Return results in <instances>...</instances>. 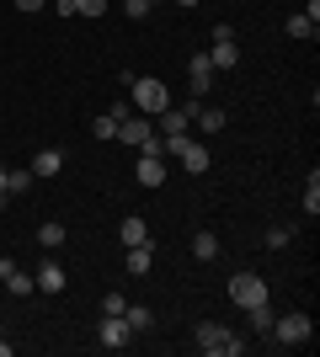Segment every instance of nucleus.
Wrapping results in <instances>:
<instances>
[{
	"label": "nucleus",
	"mask_w": 320,
	"mask_h": 357,
	"mask_svg": "<svg viewBox=\"0 0 320 357\" xmlns=\"http://www.w3.org/2000/svg\"><path fill=\"white\" fill-rule=\"evenodd\" d=\"M123 86H128V102H134V112H144V118H160V112L171 107L166 80H155V75H123Z\"/></svg>",
	"instance_id": "nucleus-1"
},
{
	"label": "nucleus",
	"mask_w": 320,
	"mask_h": 357,
	"mask_svg": "<svg viewBox=\"0 0 320 357\" xmlns=\"http://www.w3.org/2000/svg\"><path fill=\"white\" fill-rule=\"evenodd\" d=\"M107 0H75V16H102Z\"/></svg>",
	"instance_id": "nucleus-26"
},
{
	"label": "nucleus",
	"mask_w": 320,
	"mask_h": 357,
	"mask_svg": "<svg viewBox=\"0 0 320 357\" xmlns=\"http://www.w3.org/2000/svg\"><path fill=\"white\" fill-rule=\"evenodd\" d=\"M38 240H43L48 251H59V245H64L70 235H64V224H59V219H48V224H38Z\"/></svg>",
	"instance_id": "nucleus-18"
},
{
	"label": "nucleus",
	"mask_w": 320,
	"mask_h": 357,
	"mask_svg": "<svg viewBox=\"0 0 320 357\" xmlns=\"http://www.w3.org/2000/svg\"><path fill=\"white\" fill-rule=\"evenodd\" d=\"M208 64L213 70H235V64H241V43H235V32L224 27V22H219V27H213V38H208Z\"/></svg>",
	"instance_id": "nucleus-5"
},
{
	"label": "nucleus",
	"mask_w": 320,
	"mask_h": 357,
	"mask_svg": "<svg viewBox=\"0 0 320 357\" xmlns=\"http://www.w3.org/2000/svg\"><path fill=\"white\" fill-rule=\"evenodd\" d=\"M192 123H198L203 134H224V112H219V107H208V102H198V112H192Z\"/></svg>",
	"instance_id": "nucleus-15"
},
{
	"label": "nucleus",
	"mask_w": 320,
	"mask_h": 357,
	"mask_svg": "<svg viewBox=\"0 0 320 357\" xmlns=\"http://www.w3.org/2000/svg\"><path fill=\"white\" fill-rule=\"evenodd\" d=\"M0 283L11 288V298H32L38 294V288H32V272H22L11 256H0Z\"/></svg>",
	"instance_id": "nucleus-8"
},
{
	"label": "nucleus",
	"mask_w": 320,
	"mask_h": 357,
	"mask_svg": "<svg viewBox=\"0 0 320 357\" xmlns=\"http://www.w3.org/2000/svg\"><path fill=\"white\" fill-rule=\"evenodd\" d=\"M229 298H235L241 310L267 304V278H261V272H235V278H229Z\"/></svg>",
	"instance_id": "nucleus-4"
},
{
	"label": "nucleus",
	"mask_w": 320,
	"mask_h": 357,
	"mask_svg": "<svg viewBox=\"0 0 320 357\" xmlns=\"http://www.w3.org/2000/svg\"><path fill=\"white\" fill-rule=\"evenodd\" d=\"M192 342H198V352H208V357H241L245 352V336H235V331L219 326V320H203V326L192 331Z\"/></svg>",
	"instance_id": "nucleus-2"
},
{
	"label": "nucleus",
	"mask_w": 320,
	"mask_h": 357,
	"mask_svg": "<svg viewBox=\"0 0 320 357\" xmlns=\"http://www.w3.org/2000/svg\"><path fill=\"white\" fill-rule=\"evenodd\" d=\"M123 11H128V22H144V16H150V0H123Z\"/></svg>",
	"instance_id": "nucleus-25"
},
{
	"label": "nucleus",
	"mask_w": 320,
	"mask_h": 357,
	"mask_svg": "<svg viewBox=\"0 0 320 357\" xmlns=\"http://www.w3.org/2000/svg\"><path fill=\"white\" fill-rule=\"evenodd\" d=\"M251 331H257V336H267V331H273V304H251Z\"/></svg>",
	"instance_id": "nucleus-19"
},
{
	"label": "nucleus",
	"mask_w": 320,
	"mask_h": 357,
	"mask_svg": "<svg viewBox=\"0 0 320 357\" xmlns=\"http://www.w3.org/2000/svg\"><path fill=\"white\" fill-rule=\"evenodd\" d=\"M96 342H102L107 352H123V347L134 342V331H128V320H123V314H102V326H96Z\"/></svg>",
	"instance_id": "nucleus-6"
},
{
	"label": "nucleus",
	"mask_w": 320,
	"mask_h": 357,
	"mask_svg": "<svg viewBox=\"0 0 320 357\" xmlns=\"http://www.w3.org/2000/svg\"><path fill=\"white\" fill-rule=\"evenodd\" d=\"M176 160H182V171L203 176V171H208V149H203L198 139H182V144H176Z\"/></svg>",
	"instance_id": "nucleus-11"
},
{
	"label": "nucleus",
	"mask_w": 320,
	"mask_h": 357,
	"mask_svg": "<svg viewBox=\"0 0 320 357\" xmlns=\"http://www.w3.org/2000/svg\"><path fill=\"white\" fill-rule=\"evenodd\" d=\"M32 288H38V294H48V298H54V294H64V288H70V278H64V267H59V261H54V256H48L43 267L32 272Z\"/></svg>",
	"instance_id": "nucleus-7"
},
{
	"label": "nucleus",
	"mask_w": 320,
	"mask_h": 357,
	"mask_svg": "<svg viewBox=\"0 0 320 357\" xmlns=\"http://www.w3.org/2000/svg\"><path fill=\"white\" fill-rule=\"evenodd\" d=\"M6 208H11V192H6V187H0V213H6Z\"/></svg>",
	"instance_id": "nucleus-30"
},
{
	"label": "nucleus",
	"mask_w": 320,
	"mask_h": 357,
	"mask_svg": "<svg viewBox=\"0 0 320 357\" xmlns=\"http://www.w3.org/2000/svg\"><path fill=\"white\" fill-rule=\"evenodd\" d=\"M213 64H208V54H192V59H187V86H192V96H208L213 91Z\"/></svg>",
	"instance_id": "nucleus-9"
},
{
	"label": "nucleus",
	"mask_w": 320,
	"mask_h": 357,
	"mask_svg": "<svg viewBox=\"0 0 320 357\" xmlns=\"http://www.w3.org/2000/svg\"><path fill=\"white\" fill-rule=\"evenodd\" d=\"M315 32H320V22H310L305 11H299V16H289V38H315Z\"/></svg>",
	"instance_id": "nucleus-23"
},
{
	"label": "nucleus",
	"mask_w": 320,
	"mask_h": 357,
	"mask_svg": "<svg viewBox=\"0 0 320 357\" xmlns=\"http://www.w3.org/2000/svg\"><path fill=\"white\" fill-rule=\"evenodd\" d=\"M91 134H96V139H118V123H112V118H107V112H102V118L91 123Z\"/></svg>",
	"instance_id": "nucleus-24"
},
{
	"label": "nucleus",
	"mask_w": 320,
	"mask_h": 357,
	"mask_svg": "<svg viewBox=\"0 0 320 357\" xmlns=\"http://www.w3.org/2000/svg\"><path fill=\"white\" fill-rule=\"evenodd\" d=\"M277 347H310L315 342V320H310L305 310H294V314H273V331H267Z\"/></svg>",
	"instance_id": "nucleus-3"
},
{
	"label": "nucleus",
	"mask_w": 320,
	"mask_h": 357,
	"mask_svg": "<svg viewBox=\"0 0 320 357\" xmlns=\"http://www.w3.org/2000/svg\"><path fill=\"white\" fill-rule=\"evenodd\" d=\"M123 267L134 272V278H144V272L155 267V245L144 240V245H128V256H123Z\"/></svg>",
	"instance_id": "nucleus-14"
},
{
	"label": "nucleus",
	"mask_w": 320,
	"mask_h": 357,
	"mask_svg": "<svg viewBox=\"0 0 320 357\" xmlns=\"http://www.w3.org/2000/svg\"><path fill=\"white\" fill-rule=\"evenodd\" d=\"M32 181H38L32 171H6V192H11V197H22V192H32Z\"/></svg>",
	"instance_id": "nucleus-20"
},
{
	"label": "nucleus",
	"mask_w": 320,
	"mask_h": 357,
	"mask_svg": "<svg viewBox=\"0 0 320 357\" xmlns=\"http://www.w3.org/2000/svg\"><path fill=\"white\" fill-rule=\"evenodd\" d=\"M305 213L310 219L320 213V171H310V181H305Z\"/></svg>",
	"instance_id": "nucleus-22"
},
{
	"label": "nucleus",
	"mask_w": 320,
	"mask_h": 357,
	"mask_svg": "<svg viewBox=\"0 0 320 357\" xmlns=\"http://www.w3.org/2000/svg\"><path fill=\"white\" fill-rule=\"evenodd\" d=\"M150 6H155V0H150Z\"/></svg>",
	"instance_id": "nucleus-33"
},
{
	"label": "nucleus",
	"mask_w": 320,
	"mask_h": 357,
	"mask_svg": "<svg viewBox=\"0 0 320 357\" xmlns=\"http://www.w3.org/2000/svg\"><path fill=\"white\" fill-rule=\"evenodd\" d=\"M128 112H134V102H112V107H107V118H112V123H123Z\"/></svg>",
	"instance_id": "nucleus-28"
},
{
	"label": "nucleus",
	"mask_w": 320,
	"mask_h": 357,
	"mask_svg": "<svg viewBox=\"0 0 320 357\" xmlns=\"http://www.w3.org/2000/svg\"><path fill=\"white\" fill-rule=\"evenodd\" d=\"M0 187H6V165H0Z\"/></svg>",
	"instance_id": "nucleus-32"
},
{
	"label": "nucleus",
	"mask_w": 320,
	"mask_h": 357,
	"mask_svg": "<svg viewBox=\"0 0 320 357\" xmlns=\"http://www.w3.org/2000/svg\"><path fill=\"white\" fill-rule=\"evenodd\" d=\"M134 176H139V187H160V181H166V155H144V149H139Z\"/></svg>",
	"instance_id": "nucleus-10"
},
{
	"label": "nucleus",
	"mask_w": 320,
	"mask_h": 357,
	"mask_svg": "<svg viewBox=\"0 0 320 357\" xmlns=\"http://www.w3.org/2000/svg\"><path fill=\"white\" fill-rule=\"evenodd\" d=\"M27 171H32V176H38V181H54V176H59V171H64V155H59V149H38Z\"/></svg>",
	"instance_id": "nucleus-12"
},
{
	"label": "nucleus",
	"mask_w": 320,
	"mask_h": 357,
	"mask_svg": "<svg viewBox=\"0 0 320 357\" xmlns=\"http://www.w3.org/2000/svg\"><path fill=\"white\" fill-rule=\"evenodd\" d=\"M118 240H123V245H144V240H150V224H144V213H128V219L118 224Z\"/></svg>",
	"instance_id": "nucleus-13"
},
{
	"label": "nucleus",
	"mask_w": 320,
	"mask_h": 357,
	"mask_svg": "<svg viewBox=\"0 0 320 357\" xmlns=\"http://www.w3.org/2000/svg\"><path fill=\"white\" fill-rule=\"evenodd\" d=\"M11 6H16V11H27V16H32V11H43L48 0H11Z\"/></svg>",
	"instance_id": "nucleus-29"
},
{
	"label": "nucleus",
	"mask_w": 320,
	"mask_h": 357,
	"mask_svg": "<svg viewBox=\"0 0 320 357\" xmlns=\"http://www.w3.org/2000/svg\"><path fill=\"white\" fill-rule=\"evenodd\" d=\"M213 256H219V235H213V229H198V235H192V261H213Z\"/></svg>",
	"instance_id": "nucleus-17"
},
{
	"label": "nucleus",
	"mask_w": 320,
	"mask_h": 357,
	"mask_svg": "<svg viewBox=\"0 0 320 357\" xmlns=\"http://www.w3.org/2000/svg\"><path fill=\"white\" fill-rule=\"evenodd\" d=\"M176 6H187V11H192V6H203V0H176Z\"/></svg>",
	"instance_id": "nucleus-31"
},
{
	"label": "nucleus",
	"mask_w": 320,
	"mask_h": 357,
	"mask_svg": "<svg viewBox=\"0 0 320 357\" xmlns=\"http://www.w3.org/2000/svg\"><path fill=\"white\" fill-rule=\"evenodd\" d=\"M123 320H128V331H134V336H144V331L155 326V310H150V304H128V310H123Z\"/></svg>",
	"instance_id": "nucleus-16"
},
{
	"label": "nucleus",
	"mask_w": 320,
	"mask_h": 357,
	"mask_svg": "<svg viewBox=\"0 0 320 357\" xmlns=\"http://www.w3.org/2000/svg\"><path fill=\"white\" fill-rule=\"evenodd\" d=\"M123 310H128V298H123V294H107L102 298V314H123Z\"/></svg>",
	"instance_id": "nucleus-27"
},
{
	"label": "nucleus",
	"mask_w": 320,
	"mask_h": 357,
	"mask_svg": "<svg viewBox=\"0 0 320 357\" xmlns=\"http://www.w3.org/2000/svg\"><path fill=\"white\" fill-rule=\"evenodd\" d=\"M294 240V224H267V251H283Z\"/></svg>",
	"instance_id": "nucleus-21"
}]
</instances>
